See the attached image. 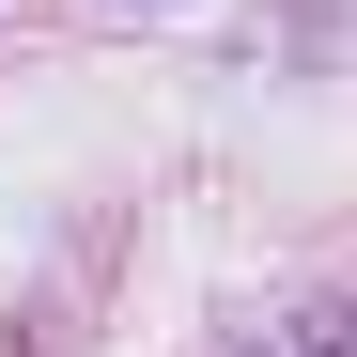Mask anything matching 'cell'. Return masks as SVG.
<instances>
[]
</instances>
